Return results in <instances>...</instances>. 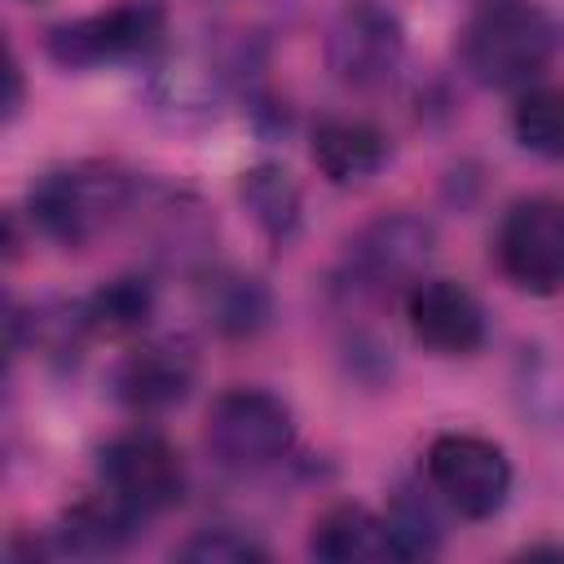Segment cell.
I'll list each match as a JSON object with an SVG mask.
<instances>
[{
    "instance_id": "cell-12",
    "label": "cell",
    "mask_w": 564,
    "mask_h": 564,
    "mask_svg": "<svg viewBox=\"0 0 564 564\" xmlns=\"http://www.w3.org/2000/svg\"><path fill=\"white\" fill-rule=\"evenodd\" d=\"M313 163L335 185L370 181L388 163V141L361 119H322L313 128Z\"/></svg>"
},
{
    "instance_id": "cell-1",
    "label": "cell",
    "mask_w": 564,
    "mask_h": 564,
    "mask_svg": "<svg viewBox=\"0 0 564 564\" xmlns=\"http://www.w3.org/2000/svg\"><path fill=\"white\" fill-rule=\"evenodd\" d=\"M564 26L533 0H489L463 31V66L489 88H516L546 70Z\"/></svg>"
},
{
    "instance_id": "cell-9",
    "label": "cell",
    "mask_w": 564,
    "mask_h": 564,
    "mask_svg": "<svg viewBox=\"0 0 564 564\" xmlns=\"http://www.w3.org/2000/svg\"><path fill=\"white\" fill-rule=\"evenodd\" d=\"M432 256V225L397 212V216H379L370 220L352 242H348V286L352 295H388L397 286H414V278L423 273Z\"/></svg>"
},
{
    "instance_id": "cell-7",
    "label": "cell",
    "mask_w": 564,
    "mask_h": 564,
    "mask_svg": "<svg viewBox=\"0 0 564 564\" xmlns=\"http://www.w3.org/2000/svg\"><path fill=\"white\" fill-rule=\"evenodd\" d=\"M405 57V31L392 9L379 0H352L326 31V62L339 84L370 93L383 88Z\"/></svg>"
},
{
    "instance_id": "cell-13",
    "label": "cell",
    "mask_w": 564,
    "mask_h": 564,
    "mask_svg": "<svg viewBox=\"0 0 564 564\" xmlns=\"http://www.w3.org/2000/svg\"><path fill=\"white\" fill-rule=\"evenodd\" d=\"M308 555L326 560V564H352V560H383L392 555L388 542V524L379 516H370L357 502H335L313 520L308 533Z\"/></svg>"
},
{
    "instance_id": "cell-5",
    "label": "cell",
    "mask_w": 564,
    "mask_h": 564,
    "mask_svg": "<svg viewBox=\"0 0 564 564\" xmlns=\"http://www.w3.org/2000/svg\"><path fill=\"white\" fill-rule=\"evenodd\" d=\"M167 31V4L163 0H119L101 13L62 22L48 31L44 48L57 66H101L123 62L137 53H150Z\"/></svg>"
},
{
    "instance_id": "cell-15",
    "label": "cell",
    "mask_w": 564,
    "mask_h": 564,
    "mask_svg": "<svg viewBox=\"0 0 564 564\" xmlns=\"http://www.w3.org/2000/svg\"><path fill=\"white\" fill-rule=\"evenodd\" d=\"M238 194H242L251 220L264 229V238H273L278 247L295 238V229H300V189H295L286 167H278V163L247 167Z\"/></svg>"
},
{
    "instance_id": "cell-3",
    "label": "cell",
    "mask_w": 564,
    "mask_h": 564,
    "mask_svg": "<svg viewBox=\"0 0 564 564\" xmlns=\"http://www.w3.org/2000/svg\"><path fill=\"white\" fill-rule=\"evenodd\" d=\"M295 441V419L264 388H229L207 410V449L229 471H264Z\"/></svg>"
},
{
    "instance_id": "cell-20",
    "label": "cell",
    "mask_w": 564,
    "mask_h": 564,
    "mask_svg": "<svg viewBox=\"0 0 564 564\" xmlns=\"http://www.w3.org/2000/svg\"><path fill=\"white\" fill-rule=\"evenodd\" d=\"M176 560H189V564H260L264 546L251 542L238 529H198L189 542L176 546Z\"/></svg>"
},
{
    "instance_id": "cell-4",
    "label": "cell",
    "mask_w": 564,
    "mask_h": 564,
    "mask_svg": "<svg viewBox=\"0 0 564 564\" xmlns=\"http://www.w3.org/2000/svg\"><path fill=\"white\" fill-rule=\"evenodd\" d=\"M427 485L458 516L489 520L502 511L511 494V463L502 445L476 432H441L427 445Z\"/></svg>"
},
{
    "instance_id": "cell-19",
    "label": "cell",
    "mask_w": 564,
    "mask_h": 564,
    "mask_svg": "<svg viewBox=\"0 0 564 564\" xmlns=\"http://www.w3.org/2000/svg\"><path fill=\"white\" fill-rule=\"evenodd\" d=\"M516 141L533 154L546 159H564V88L546 84V88H529L511 115Z\"/></svg>"
},
{
    "instance_id": "cell-6",
    "label": "cell",
    "mask_w": 564,
    "mask_h": 564,
    "mask_svg": "<svg viewBox=\"0 0 564 564\" xmlns=\"http://www.w3.org/2000/svg\"><path fill=\"white\" fill-rule=\"evenodd\" d=\"M498 269L529 295L564 291V203L560 198H520L498 225Z\"/></svg>"
},
{
    "instance_id": "cell-16",
    "label": "cell",
    "mask_w": 564,
    "mask_h": 564,
    "mask_svg": "<svg viewBox=\"0 0 564 564\" xmlns=\"http://www.w3.org/2000/svg\"><path fill=\"white\" fill-rule=\"evenodd\" d=\"M150 313H154V286L145 278H115L79 304L88 335H106V339L137 335L150 322Z\"/></svg>"
},
{
    "instance_id": "cell-14",
    "label": "cell",
    "mask_w": 564,
    "mask_h": 564,
    "mask_svg": "<svg viewBox=\"0 0 564 564\" xmlns=\"http://www.w3.org/2000/svg\"><path fill=\"white\" fill-rule=\"evenodd\" d=\"M141 516L128 511L119 498H106V502H75L62 524L53 529V546L66 551V555H115L128 538H132V524Z\"/></svg>"
},
{
    "instance_id": "cell-21",
    "label": "cell",
    "mask_w": 564,
    "mask_h": 564,
    "mask_svg": "<svg viewBox=\"0 0 564 564\" xmlns=\"http://www.w3.org/2000/svg\"><path fill=\"white\" fill-rule=\"evenodd\" d=\"M18 101H22V70H18V62H9V101H4L9 119L18 115Z\"/></svg>"
},
{
    "instance_id": "cell-2",
    "label": "cell",
    "mask_w": 564,
    "mask_h": 564,
    "mask_svg": "<svg viewBox=\"0 0 564 564\" xmlns=\"http://www.w3.org/2000/svg\"><path fill=\"white\" fill-rule=\"evenodd\" d=\"M141 198V185L110 163L53 167L31 185V225L57 247H88L115 229Z\"/></svg>"
},
{
    "instance_id": "cell-8",
    "label": "cell",
    "mask_w": 564,
    "mask_h": 564,
    "mask_svg": "<svg viewBox=\"0 0 564 564\" xmlns=\"http://www.w3.org/2000/svg\"><path fill=\"white\" fill-rule=\"evenodd\" d=\"M101 480L110 498H119L137 516H154L181 502L185 467L181 454L159 432H123L101 449Z\"/></svg>"
},
{
    "instance_id": "cell-11",
    "label": "cell",
    "mask_w": 564,
    "mask_h": 564,
    "mask_svg": "<svg viewBox=\"0 0 564 564\" xmlns=\"http://www.w3.org/2000/svg\"><path fill=\"white\" fill-rule=\"evenodd\" d=\"M194 375H198V361L185 339H154L132 348L115 366V397L141 414H159L189 397Z\"/></svg>"
},
{
    "instance_id": "cell-18",
    "label": "cell",
    "mask_w": 564,
    "mask_h": 564,
    "mask_svg": "<svg viewBox=\"0 0 564 564\" xmlns=\"http://www.w3.org/2000/svg\"><path fill=\"white\" fill-rule=\"evenodd\" d=\"M383 524H388V542H392L397 560H419L441 546V516L423 489H401L392 498Z\"/></svg>"
},
{
    "instance_id": "cell-10",
    "label": "cell",
    "mask_w": 564,
    "mask_h": 564,
    "mask_svg": "<svg viewBox=\"0 0 564 564\" xmlns=\"http://www.w3.org/2000/svg\"><path fill=\"white\" fill-rule=\"evenodd\" d=\"M410 330L423 348L441 357H467L485 344V308L454 278H423L405 295Z\"/></svg>"
},
{
    "instance_id": "cell-17",
    "label": "cell",
    "mask_w": 564,
    "mask_h": 564,
    "mask_svg": "<svg viewBox=\"0 0 564 564\" xmlns=\"http://www.w3.org/2000/svg\"><path fill=\"white\" fill-rule=\"evenodd\" d=\"M203 308H207V322L225 335H251L269 322L264 286L242 273H212L203 282Z\"/></svg>"
}]
</instances>
